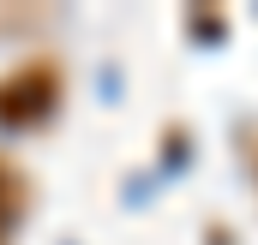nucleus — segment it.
<instances>
[{"label": "nucleus", "mask_w": 258, "mask_h": 245, "mask_svg": "<svg viewBox=\"0 0 258 245\" xmlns=\"http://www.w3.org/2000/svg\"><path fill=\"white\" fill-rule=\"evenodd\" d=\"M48 102H54V72H42V66H30L24 78L0 84V120H36Z\"/></svg>", "instance_id": "nucleus-1"}, {"label": "nucleus", "mask_w": 258, "mask_h": 245, "mask_svg": "<svg viewBox=\"0 0 258 245\" xmlns=\"http://www.w3.org/2000/svg\"><path fill=\"white\" fill-rule=\"evenodd\" d=\"M18 209H24V185H18V174L0 162V233H6V221H12Z\"/></svg>", "instance_id": "nucleus-2"}]
</instances>
